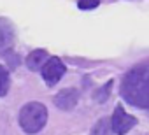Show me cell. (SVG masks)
I'll return each instance as SVG.
<instances>
[{
    "label": "cell",
    "instance_id": "obj_1",
    "mask_svg": "<svg viewBox=\"0 0 149 135\" xmlns=\"http://www.w3.org/2000/svg\"><path fill=\"white\" fill-rule=\"evenodd\" d=\"M123 98L140 109H149V61L126 72L121 83Z\"/></svg>",
    "mask_w": 149,
    "mask_h": 135
},
{
    "label": "cell",
    "instance_id": "obj_9",
    "mask_svg": "<svg viewBox=\"0 0 149 135\" xmlns=\"http://www.w3.org/2000/svg\"><path fill=\"white\" fill-rule=\"evenodd\" d=\"M9 84H11V79H9V72L6 67L0 65V97L7 95L9 91Z\"/></svg>",
    "mask_w": 149,
    "mask_h": 135
},
{
    "label": "cell",
    "instance_id": "obj_5",
    "mask_svg": "<svg viewBox=\"0 0 149 135\" xmlns=\"http://www.w3.org/2000/svg\"><path fill=\"white\" fill-rule=\"evenodd\" d=\"M16 40L14 26L7 18H0V54H6L13 49Z\"/></svg>",
    "mask_w": 149,
    "mask_h": 135
},
{
    "label": "cell",
    "instance_id": "obj_2",
    "mask_svg": "<svg viewBox=\"0 0 149 135\" xmlns=\"http://www.w3.org/2000/svg\"><path fill=\"white\" fill-rule=\"evenodd\" d=\"M46 121H47V109L40 102H28L19 111V126L28 135L40 132Z\"/></svg>",
    "mask_w": 149,
    "mask_h": 135
},
{
    "label": "cell",
    "instance_id": "obj_7",
    "mask_svg": "<svg viewBox=\"0 0 149 135\" xmlns=\"http://www.w3.org/2000/svg\"><path fill=\"white\" fill-rule=\"evenodd\" d=\"M47 60H49V54H47L44 49H35V51H32V53L26 56L25 63H26V67H28L30 70H40L42 67L46 65Z\"/></svg>",
    "mask_w": 149,
    "mask_h": 135
},
{
    "label": "cell",
    "instance_id": "obj_8",
    "mask_svg": "<svg viewBox=\"0 0 149 135\" xmlns=\"http://www.w3.org/2000/svg\"><path fill=\"white\" fill-rule=\"evenodd\" d=\"M112 125H111V119L107 118H102L97 121V125L93 126L91 130V135H112Z\"/></svg>",
    "mask_w": 149,
    "mask_h": 135
},
{
    "label": "cell",
    "instance_id": "obj_11",
    "mask_svg": "<svg viewBox=\"0 0 149 135\" xmlns=\"http://www.w3.org/2000/svg\"><path fill=\"white\" fill-rule=\"evenodd\" d=\"M98 6H100V0H79L77 2V7L83 11H91V9H97Z\"/></svg>",
    "mask_w": 149,
    "mask_h": 135
},
{
    "label": "cell",
    "instance_id": "obj_3",
    "mask_svg": "<svg viewBox=\"0 0 149 135\" xmlns=\"http://www.w3.org/2000/svg\"><path fill=\"white\" fill-rule=\"evenodd\" d=\"M40 74H42V79L46 81L47 86H54L65 76V65H63V61L60 58L51 56L46 61V65L40 69Z\"/></svg>",
    "mask_w": 149,
    "mask_h": 135
},
{
    "label": "cell",
    "instance_id": "obj_4",
    "mask_svg": "<svg viewBox=\"0 0 149 135\" xmlns=\"http://www.w3.org/2000/svg\"><path fill=\"white\" fill-rule=\"evenodd\" d=\"M111 125H112V132L118 133V135H125L128 133L135 125H137V119L133 116H130L121 105H118L114 109V114L111 118Z\"/></svg>",
    "mask_w": 149,
    "mask_h": 135
},
{
    "label": "cell",
    "instance_id": "obj_10",
    "mask_svg": "<svg viewBox=\"0 0 149 135\" xmlns=\"http://www.w3.org/2000/svg\"><path fill=\"white\" fill-rule=\"evenodd\" d=\"M111 88H112V81H109L107 84H104V86L95 93V100L100 102V104H104V102L109 98V95H111Z\"/></svg>",
    "mask_w": 149,
    "mask_h": 135
},
{
    "label": "cell",
    "instance_id": "obj_6",
    "mask_svg": "<svg viewBox=\"0 0 149 135\" xmlns=\"http://www.w3.org/2000/svg\"><path fill=\"white\" fill-rule=\"evenodd\" d=\"M79 100V91L76 88H67V90H61L56 97H54V104L58 109L61 111H70L76 107Z\"/></svg>",
    "mask_w": 149,
    "mask_h": 135
}]
</instances>
